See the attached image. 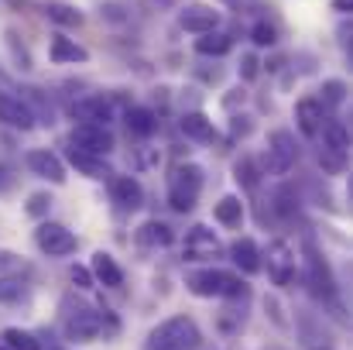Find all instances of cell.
Instances as JSON below:
<instances>
[{"label":"cell","mask_w":353,"mask_h":350,"mask_svg":"<svg viewBox=\"0 0 353 350\" xmlns=\"http://www.w3.org/2000/svg\"><path fill=\"white\" fill-rule=\"evenodd\" d=\"M347 93H350V90H347L343 79H326V83L319 86V97H316V100H319L323 107H343V104H347Z\"/></svg>","instance_id":"4dcf8cb0"},{"label":"cell","mask_w":353,"mask_h":350,"mask_svg":"<svg viewBox=\"0 0 353 350\" xmlns=\"http://www.w3.org/2000/svg\"><path fill=\"white\" fill-rule=\"evenodd\" d=\"M0 350H10V347H0Z\"/></svg>","instance_id":"bcb514c9"},{"label":"cell","mask_w":353,"mask_h":350,"mask_svg":"<svg viewBox=\"0 0 353 350\" xmlns=\"http://www.w3.org/2000/svg\"><path fill=\"white\" fill-rule=\"evenodd\" d=\"M172 240H175V231L161 220H148V224L137 227V244L141 247H168Z\"/></svg>","instance_id":"484cf974"},{"label":"cell","mask_w":353,"mask_h":350,"mask_svg":"<svg viewBox=\"0 0 353 350\" xmlns=\"http://www.w3.org/2000/svg\"><path fill=\"white\" fill-rule=\"evenodd\" d=\"M250 41H254L257 48H271V45L278 41V31H274V24H268V21H257V24L250 28Z\"/></svg>","instance_id":"d6a6232c"},{"label":"cell","mask_w":353,"mask_h":350,"mask_svg":"<svg viewBox=\"0 0 353 350\" xmlns=\"http://www.w3.org/2000/svg\"><path fill=\"white\" fill-rule=\"evenodd\" d=\"M65 158H69V165H72L79 175H86V179H114V168L107 165V158H97V155H86V151H76V148H69Z\"/></svg>","instance_id":"d6986e66"},{"label":"cell","mask_w":353,"mask_h":350,"mask_svg":"<svg viewBox=\"0 0 353 350\" xmlns=\"http://www.w3.org/2000/svg\"><path fill=\"white\" fill-rule=\"evenodd\" d=\"M326 120H330V117H326V107H323L316 97H305V100L295 104V124H299V130H302L305 137H319V130H323Z\"/></svg>","instance_id":"9a60e30c"},{"label":"cell","mask_w":353,"mask_h":350,"mask_svg":"<svg viewBox=\"0 0 353 350\" xmlns=\"http://www.w3.org/2000/svg\"><path fill=\"white\" fill-rule=\"evenodd\" d=\"M305 289L316 302L323 306H340V295H336V278H333V268L330 261L323 257V251L309 240L305 244Z\"/></svg>","instance_id":"277c9868"},{"label":"cell","mask_w":353,"mask_h":350,"mask_svg":"<svg viewBox=\"0 0 353 350\" xmlns=\"http://www.w3.org/2000/svg\"><path fill=\"white\" fill-rule=\"evenodd\" d=\"M274 200H278V203H274V206H278V213H285V217H292V213L299 210V200H295V193H292V189H278V193H274Z\"/></svg>","instance_id":"d590c367"},{"label":"cell","mask_w":353,"mask_h":350,"mask_svg":"<svg viewBox=\"0 0 353 350\" xmlns=\"http://www.w3.org/2000/svg\"><path fill=\"white\" fill-rule=\"evenodd\" d=\"M120 323L110 309H93L90 302H79V299L62 302V333H65V340L90 344V340H100V337H114Z\"/></svg>","instance_id":"6da1fadb"},{"label":"cell","mask_w":353,"mask_h":350,"mask_svg":"<svg viewBox=\"0 0 353 350\" xmlns=\"http://www.w3.org/2000/svg\"><path fill=\"white\" fill-rule=\"evenodd\" d=\"M230 48H234V38L227 31H206V35L196 38V52L206 55V59H223Z\"/></svg>","instance_id":"d4e9b609"},{"label":"cell","mask_w":353,"mask_h":350,"mask_svg":"<svg viewBox=\"0 0 353 350\" xmlns=\"http://www.w3.org/2000/svg\"><path fill=\"white\" fill-rule=\"evenodd\" d=\"M45 17H48L52 24H62V28H79V24H83V14H79L76 7L62 3V0H48V3H45Z\"/></svg>","instance_id":"83f0119b"},{"label":"cell","mask_w":353,"mask_h":350,"mask_svg":"<svg viewBox=\"0 0 353 350\" xmlns=\"http://www.w3.org/2000/svg\"><path fill=\"white\" fill-rule=\"evenodd\" d=\"M264 306H268V313H271V320H274L278 327H285V316H281V306H278L274 299H264Z\"/></svg>","instance_id":"b9f144b4"},{"label":"cell","mask_w":353,"mask_h":350,"mask_svg":"<svg viewBox=\"0 0 353 350\" xmlns=\"http://www.w3.org/2000/svg\"><path fill=\"white\" fill-rule=\"evenodd\" d=\"M72 282H76V289H93V275H90V268L76 264V268H72Z\"/></svg>","instance_id":"ab89813d"},{"label":"cell","mask_w":353,"mask_h":350,"mask_svg":"<svg viewBox=\"0 0 353 350\" xmlns=\"http://www.w3.org/2000/svg\"><path fill=\"white\" fill-rule=\"evenodd\" d=\"M299 155H302V148H299L295 134H292V130H285V127H278V130H271V134H268V151H264L261 172L288 175V172L299 165Z\"/></svg>","instance_id":"5b68a950"},{"label":"cell","mask_w":353,"mask_h":350,"mask_svg":"<svg viewBox=\"0 0 353 350\" xmlns=\"http://www.w3.org/2000/svg\"><path fill=\"white\" fill-rule=\"evenodd\" d=\"M31 285L21 275H0V306H28Z\"/></svg>","instance_id":"603a6c76"},{"label":"cell","mask_w":353,"mask_h":350,"mask_svg":"<svg viewBox=\"0 0 353 350\" xmlns=\"http://www.w3.org/2000/svg\"><path fill=\"white\" fill-rule=\"evenodd\" d=\"M230 261L243 275H257L261 271V247L250 237H236L234 244H230Z\"/></svg>","instance_id":"44dd1931"},{"label":"cell","mask_w":353,"mask_h":350,"mask_svg":"<svg viewBox=\"0 0 353 350\" xmlns=\"http://www.w3.org/2000/svg\"><path fill=\"white\" fill-rule=\"evenodd\" d=\"M48 210H52V196H48V193H31V196H28V203H24V213H28V217H34V220L48 217Z\"/></svg>","instance_id":"836d02e7"},{"label":"cell","mask_w":353,"mask_h":350,"mask_svg":"<svg viewBox=\"0 0 353 350\" xmlns=\"http://www.w3.org/2000/svg\"><path fill=\"white\" fill-rule=\"evenodd\" d=\"M0 124L14 127V130H31L34 127V114L28 110V104L7 90H0Z\"/></svg>","instance_id":"5bb4252c"},{"label":"cell","mask_w":353,"mask_h":350,"mask_svg":"<svg viewBox=\"0 0 353 350\" xmlns=\"http://www.w3.org/2000/svg\"><path fill=\"white\" fill-rule=\"evenodd\" d=\"M24 165H28L31 175H38V179L52 182V186H62V182H65V162H62L55 151H48V148L28 151V155H24Z\"/></svg>","instance_id":"8fae6325"},{"label":"cell","mask_w":353,"mask_h":350,"mask_svg":"<svg viewBox=\"0 0 353 350\" xmlns=\"http://www.w3.org/2000/svg\"><path fill=\"white\" fill-rule=\"evenodd\" d=\"M264 350H281V347H264Z\"/></svg>","instance_id":"f6af8a7d"},{"label":"cell","mask_w":353,"mask_h":350,"mask_svg":"<svg viewBox=\"0 0 353 350\" xmlns=\"http://www.w3.org/2000/svg\"><path fill=\"white\" fill-rule=\"evenodd\" d=\"M0 275H28V261L7 247H0Z\"/></svg>","instance_id":"1f68e13d"},{"label":"cell","mask_w":353,"mask_h":350,"mask_svg":"<svg viewBox=\"0 0 353 350\" xmlns=\"http://www.w3.org/2000/svg\"><path fill=\"white\" fill-rule=\"evenodd\" d=\"M261 175H264V172H261V165H257L250 155H243V158H240V162L234 165V179L240 182V186H243V189H257Z\"/></svg>","instance_id":"f546056e"},{"label":"cell","mask_w":353,"mask_h":350,"mask_svg":"<svg viewBox=\"0 0 353 350\" xmlns=\"http://www.w3.org/2000/svg\"><path fill=\"white\" fill-rule=\"evenodd\" d=\"M243 217H247V210H243V200H240V196H223V200L213 206V220H216L220 227H227V231H240Z\"/></svg>","instance_id":"7402d4cb"},{"label":"cell","mask_w":353,"mask_h":350,"mask_svg":"<svg viewBox=\"0 0 353 350\" xmlns=\"http://www.w3.org/2000/svg\"><path fill=\"white\" fill-rule=\"evenodd\" d=\"M110 193H114V203H117L120 210H127V213L144 206V186L134 175H117L114 186H110Z\"/></svg>","instance_id":"ac0fdd59"},{"label":"cell","mask_w":353,"mask_h":350,"mask_svg":"<svg viewBox=\"0 0 353 350\" xmlns=\"http://www.w3.org/2000/svg\"><path fill=\"white\" fill-rule=\"evenodd\" d=\"M257 72H261V62H257V55L254 52H247V55H240V79H257Z\"/></svg>","instance_id":"8d00e7d4"},{"label":"cell","mask_w":353,"mask_h":350,"mask_svg":"<svg viewBox=\"0 0 353 350\" xmlns=\"http://www.w3.org/2000/svg\"><path fill=\"white\" fill-rule=\"evenodd\" d=\"M7 45H10V52H14V62H17V69H31V59H28V52L24 48H17V41H14V35L7 31Z\"/></svg>","instance_id":"f35d334b"},{"label":"cell","mask_w":353,"mask_h":350,"mask_svg":"<svg viewBox=\"0 0 353 350\" xmlns=\"http://www.w3.org/2000/svg\"><path fill=\"white\" fill-rule=\"evenodd\" d=\"M179 127H182V134H185L189 141H199V144L216 141V127H213V120L203 114V110H189V114H182Z\"/></svg>","instance_id":"ffe728a7"},{"label":"cell","mask_w":353,"mask_h":350,"mask_svg":"<svg viewBox=\"0 0 353 350\" xmlns=\"http://www.w3.org/2000/svg\"><path fill=\"white\" fill-rule=\"evenodd\" d=\"M123 124H127V130H130L134 137H151V134L158 130V114L148 110V107H127Z\"/></svg>","instance_id":"cb8c5ba5"},{"label":"cell","mask_w":353,"mask_h":350,"mask_svg":"<svg viewBox=\"0 0 353 350\" xmlns=\"http://www.w3.org/2000/svg\"><path fill=\"white\" fill-rule=\"evenodd\" d=\"M250 127H254V124H250V117H234V120H230V130H234V137H247V134H250Z\"/></svg>","instance_id":"60d3db41"},{"label":"cell","mask_w":353,"mask_h":350,"mask_svg":"<svg viewBox=\"0 0 353 350\" xmlns=\"http://www.w3.org/2000/svg\"><path fill=\"white\" fill-rule=\"evenodd\" d=\"M333 7H336V10H340V14H347V10H350V0H336V3H333Z\"/></svg>","instance_id":"ee69618b"},{"label":"cell","mask_w":353,"mask_h":350,"mask_svg":"<svg viewBox=\"0 0 353 350\" xmlns=\"http://www.w3.org/2000/svg\"><path fill=\"white\" fill-rule=\"evenodd\" d=\"M90 275H93V282L103 285V289H120V285H123V268L117 264V257L107 254V251H97V254H93Z\"/></svg>","instance_id":"2e32d148"},{"label":"cell","mask_w":353,"mask_h":350,"mask_svg":"<svg viewBox=\"0 0 353 350\" xmlns=\"http://www.w3.org/2000/svg\"><path fill=\"white\" fill-rule=\"evenodd\" d=\"M69 117L76 124H97V127H110L114 120V104L107 97H79L76 104H69Z\"/></svg>","instance_id":"7c38bea8"},{"label":"cell","mask_w":353,"mask_h":350,"mask_svg":"<svg viewBox=\"0 0 353 350\" xmlns=\"http://www.w3.org/2000/svg\"><path fill=\"white\" fill-rule=\"evenodd\" d=\"M0 340H3V347H10V350H41V337L38 333H28L21 327H7L0 333Z\"/></svg>","instance_id":"f1b7e54d"},{"label":"cell","mask_w":353,"mask_h":350,"mask_svg":"<svg viewBox=\"0 0 353 350\" xmlns=\"http://www.w3.org/2000/svg\"><path fill=\"white\" fill-rule=\"evenodd\" d=\"M179 24H182V31L206 35V31H216L220 28V10L216 7H206V3H189L179 14Z\"/></svg>","instance_id":"4fadbf2b"},{"label":"cell","mask_w":353,"mask_h":350,"mask_svg":"<svg viewBox=\"0 0 353 350\" xmlns=\"http://www.w3.org/2000/svg\"><path fill=\"white\" fill-rule=\"evenodd\" d=\"M48 59L55 62V66H83V62H90V52L79 45V41H72V38H65V35H52V45H48Z\"/></svg>","instance_id":"e0dca14e"},{"label":"cell","mask_w":353,"mask_h":350,"mask_svg":"<svg viewBox=\"0 0 353 350\" xmlns=\"http://www.w3.org/2000/svg\"><path fill=\"white\" fill-rule=\"evenodd\" d=\"M319 165H323L330 175H340V172L347 168V155H340V151H330V148H319Z\"/></svg>","instance_id":"e575fe53"},{"label":"cell","mask_w":353,"mask_h":350,"mask_svg":"<svg viewBox=\"0 0 353 350\" xmlns=\"http://www.w3.org/2000/svg\"><path fill=\"white\" fill-rule=\"evenodd\" d=\"M17 186V168L10 162H0V196H7Z\"/></svg>","instance_id":"74e56055"},{"label":"cell","mask_w":353,"mask_h":350,"mask_svg":"<svg viewBox=\"0 0 353 350\" xmlns=\"http://www.w3.org/2000/svg\"><path fill=\"white\" fill-rule=\"evenodd\" d=\"M34 244H38V251L48 254V257H69V254H76L79 237L69 231V227H62V224L41 220L38 231H34Z\"/></svg>","instance_id":"ba28073f"},{"label":"cell","mask_w":353,"mask_h":350,"mask_svg":"<svg viewBox=\"0 0 353 350\" xmlns=\"http://www.w3.org/2000/svg\"><path fill=\"white\" fill-rule=\"evenodd\" d=\"M69 148L76 151H86V155H97V158H107L114 155L117 141L110 134V127H97V124H76L72 134H69Z\"/></svg>","instance_id":"9c48e42d"},{"label":"cell","mask_w":353,"mask_h":350,"mask_svg":"<svg viewBox=\"0 0 353 350\" xmlns=\"http://www.w3.org/2000/svg\"><path fill=\"white\" fill-rule=\"evenodd\" d=\"M295 251H292V244L288 240H271L268 244V251L261 254V268H268V278H271V285H278V289H285V285H292V278H295Z\"/></svg>","instance_id":"52a82bcc"},{"label":"cell","mask_w":353,"mask_h":350,"mask_svg":"<svg viewBox=\"0 0 353 350\" xmlns=\"http://www.w3.org/2000/svg\"><path fill=\"white\" fill-rule=\"evenodd\" d=\"M220 254H223V244L210 227H203V224L189 227L185 244H182V257L185 261H210V257H220Z\"/></svg>","instance_id":"30bf717a"},{"label":"cell","mask_w":353,"mask_h":350,"mask_svg":"<svg viewBox=\"0 0 353 350\" xmlns=\"http://www.w3.org/2000/svg\"><path fill=\"white\" fill-rule=\"evenodd\" d=\"M340 45H343V52L350 55V28H347V24L340 28Z\"/></svg>","instance_id":"7bdbcfd3"},{"label":"cell","mask_w":353,"mask_h":350,"mask_svg":"<svg viewBox=\"0 0 353 350\" xmlns=\"http://www.w3.org/2000/svg\"><path fill=\"white\" fill-rule=\"evenodd\" d=\"M199 193H203V168L199 165H179L168 179V206L175 213H192Z\"/></svg>","instance_id":"8992f818"},{"label":"cell","mask_w":353,"mask_h":350,"mask_svg":"<svg viewBox=\"0 0 353 350\" xmlns=\"http://www.w3.org/2000/svg\"><path fill=\"white\" fill-rule=\"evenodd\" d=\"M185 289L199 299H247L250 289L236 271H223V268H199L185 275Z\"/></svg>","instance_id":"7a4b0ae2"},{"label":"cell","mask_w":353,"mask_h":350,"mask_svg":"<svg viewBox=\"0 0 353 350\" xmlns=\"http://www.w3.org/2000/svg\"><path fill=\"white\" fill-rule=\"evenodd\" d=\"M319 134H323V148L340 151V155H347V151H350V127H347L343 120H326Z\"/></svg>","instance_id":"4316f807"},{"label":"cell","mask_w":353,"mask_h":350,"mask_svg":"<svg viewBox=\"0 0 353 350\" xmlns=\"http://www.w3.org/2000/svg\"><path fill=\"white\" fill-rule=\"evenodd\" d=\"M199 347H203V333H199L192 316H168L144 340V350H199Z\"/></svg>","instance_id":"3957f363"}]
</instances>
